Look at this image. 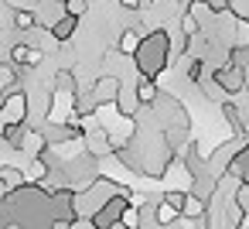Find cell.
<instances>
[{"label":"cell","mask_w":249,"mask_h":229,"mask_svg":"<svg viewBox=\"0 0 249 229\" xmlns=\"http://www.w3.org/2000/svg\"><path fill=\"white\" fill-rule=\"evenodd\" d=\"M167 62H171V35H167V28L147 31L143 41H140V48H137V55H133L137 79H154V82H160Z\"/></svg>","instance_id":"obj_1"},{"label":"cell","mask_w":249,"mask_h":229,"mask_svg":"<svg viewBox=\"0 0 249 229\" xmlns=\"http://www.w3.org/2000/svg\"><path fill=\"white\" fill-rule=\"evenodd\" d=\"M130 205V195H109L96 212H92V229H113L120 219H123V209Z\"/></svg>","instance_id":"obj_2"},{"label":"cell","mask_w":249,"mask_h":229,"mask_svg":"<svg viewBox=\"0 0 249 229\" xmlns=\"http://www.w3.org/2000/svg\"><path fill=\"white\" fill-rule=\"evenodd\" d=\"M215 82L222 86V93L232 99V96H239V93H246V69L242 65H235V62H222L215 72Z\"/></svg>","instance_id":"obj_3"},{"label":"cell","mask_w":249,"mask_h":229,"mask_svg":"<svg viewBox=\"0 0 249 229\" xmlns=\"http://www.w3.org/2000/svg\"><path fill=\"white\" fill-rule=\"evenodd\" d=\"M0 113H4L7 123H24V116H28V96L18 93L11 99H4V103H0Z\"/></svg>","instance_id":"obj_4"},{"label":"cell","mask_w":249,"mask_h":229,"mask_svg":"<svg viewBox=\"0 0 249 229\" xmlns=\"http://www.w3.org/2000/svg\"><path fill=\"white\" fill-rule=\"evenodd\" d=\"M75 31H79V18H72V14H65V18H62V21L52 28V35H55L62 45H69V41L75 38Z\"/></svg>","instance_id":"obj_5"},{"label":"cell","mask_w":249,"mask_h":229,"mask_svg":"<svg viewBox=\"0 0 249 229\" xmlns=\"http://www.w3.org/2000/svg\"><path fill=\"white\" fill-rule=\"evenodd\" d=\"M178 219H181V212H178L171 202H164V198H160V202L154 205V222H157V226H164V229H167V226H174Z\"/></svg>","instance_id":"obj_6"},{"label":"cell","mask_w":249,"mask_h":229,"mask_svg":"<svg viewBox=\"0 0 249 229\" xmlns=\"http://www.w3.org/2000/svg\"><path fill=\"white\" fill-rule=\"evenodd\" d=\"M181 35H184V38L201 35V18H198V14H191V11H184V14H181Z\"/></svg>","instance_id":"obj_7"},{"label":"cell","mask_w":249,"mask_h":229,"mask_svg":"<svg viewBox=\"0 0 249 229\" xmlns=\"http://www.w3.org/2000/svg\"><path fill=\"white\" fill-rule=\"evenodd\" d=\"M120 222H123L126 229H140V226H143V215H140V205H133V202H130V205L123 209V219H120Z\"/></svg>","instance_id":"obj_8"},{"label":"cell","mask_w":249,"mask_h":229,"mask_svg":"<svg viewBox=\"0 0 249 229\" xmlns=\"http://www.w3.org/2000/svg\"><path fill=\"white\" fill-rule=\"evenodd\" d=\"M232 202L239 205V212H246V215H249V181H239V185H235Z\"/></svg>","instance_id":"obj_9"},{"label":"cell","mask_w":249,"mask_h":229,"mask_svg":"<svg viewBox=\"0 0 249 229\" xmlns=\"http://www.w3.org/2000/svg\"><path fill=\"white\" fill-rule=\"evenodd\" d=\"M65 14H72V18H86L89 14V0H65Z\"/></svg>","instance_id":"obj_10"},{"label":"cell","mask_w":249,"mask_h":229,"mask_svg":"<svg viewBox=\"0 0 249 229\" xmlns=\"http://www.w3.org/2000/svg\"><path fill=\"white\" fill-rule=\"evenodd\" d=\"M0 181H4L7 188H18V185L24 181V174H21L18 168H0Z\"/></svg>","instance_id":"obj_11"},{"label":"cell","mask_w":249,"mask_h":229,"mask_svg":"<svg viewBox=\"0 0 249 229\" xmlns=\"http://www.w3.org/2000/svg\"><path fill=\"white\" fill-rule=\"evenodd\" d=\"M0 89H14V65L0 62Z\"/></svg>","instance_id":"obj_12"},{"label":"cell","mask_w":249,"mask_h":229,"mask_svg":"<svg viewBox=\"0 0 249 229\" xmlns=\"http://www.w3.org/2000/svg\"><path fill=\"white\" fill-rule=\"evenodd\" d=\"M123 11H140V0H116Z\"/></svg>","instance_id":"obj_13"},{"label":"cell","mask_w":249,"mask_h":229,"mask_svg":"<svg viewBox=\"0 0 249 229\" xmlns=\"http://www.w3.org/2000/svg\"><path fill=\"white\" fill-rule=\"evenodd\" d=\"M154 4H157V0H140V11H143V7H154Z\"/></svg>","instance_id":"obj_14"},{"label":"cell","mask_w":249,"mask_h":229,"mask_svg":"<svg viewBox=\"0 0 249 229\" xmlns=\"http://www.w3.org/2000/svg\"><path fill=\"white\" fill-rule=\"evenodd\" d=\"M52 229H72V226H69V222H55Z\"/></svg>","instance_id":"obj_15"}]
</instances>
